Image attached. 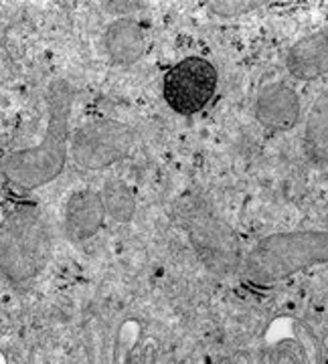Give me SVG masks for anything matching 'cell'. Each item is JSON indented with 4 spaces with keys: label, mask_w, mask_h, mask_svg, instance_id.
<instances>
[{
    "label": "cell",
    "mask_w": 328,
    "mask_h": 364,
    "mask_svg": "<svg viewBox=\"0 0 328 364\" xmlns=\"http://www.w3.org/2000/svg\"><path fill=\"white\" fill-rule=\"evenodd\" d=\"M73 104V85L67 79H53L45 90L47 122L43 138L35 146L11 152L2 160V174L11 184L23 191H35L61 176L71 150Z\"/></svg>",
    "instance_id": "6da1fadb"
},
{
    "label": "cell",
    "mask_w": 328,
    "mask_h": 364,
    "mask_svg": "<svg viewBox=\"0 0 328 364\" xmlns=\"http://www.w3.org/2000/svg\"><path fill=\"white\" fill-rule=\"evenodd\" d=\"M328 263V231H288L263 237L243 255L241 277L251 286H274Z\"/></svg>",
    "instance_id": "7a4b0ae2"
},
{
    "label": "cell",
    "mask_w": 328,
    "mask_h": 364,
    "mask_svg": "<svg viewBox=\"0 0 328 364\" xmlns=\"http://www.w3.org/2000/svg\"><path fill=\"white\" fill-rule=\"evenodd\" d=\"M172 217L186 235L199 261L211 273L227 277L241 272L243 251L236 229L215 210L209 200L197 193L183 195L172 208Z\"/></svg>",
    "instance_id": "3957f363"
},
{
    "label": "cell",
    "mask_w": 328,
    "mask_h": 364,
    "mask_svg": "<svg viewBox=\"0 0 328 364\" xmlns=\"http://www.w3.org/2000/svg\"><path fill=\"white\" fill-rule=\"evenodd\" d=\"M2 275L13 286L35 279L51 255V231L43 210L33 205L14 208L2 225Z\"/></svg>",
    "instance_id": "277c9868"
},
{
    "label": "cell",
    "mask_w": 328,
    "mask_h": 364,
    "mask_svg": "<svg viewBox=\"0 0 328 364\" xmlns=\"http://www.w3.org/2000/svg\"><path fill=\"white\" fill-rule=\"evenodd\" d=\"M136 132L116 119H92L75 130L71 138V156L79 168L104 170L128 156Z\"/></svg>",
    "instance_id": "5b68a950"
},
{
    "label": "cell",
    "mask_w": 328,
    "mask_h": 364,
    "mask_svg": "<svg viewBox=\"0 0 328 364\" xmlns=\"http://www.w3.org/2000/svg\"><path fill=\"white\" fill-rule=\"evenodd\" d=\"M217 83L219 75L211 61L203 57H184L166 71L162 79V95L172 112L193 116L209 105Z\"/></svg>",
    "instance_id": "8992f818"
},
{
    "label": "cell",
    "mask_w": 328,
    "mask_h": 364,
    "mask_svg": "<svg viewBox=\"0 0 328 364\" xmlns=\"http://www.w3.org/2000/svg\"><path fill=\"white\" fill-rule=\"evenodd\" d=\"M302 116V102L290 85L276 81L265 85L255 100V119L265 130H292Z\"/></svg>",
    "instance_id": "52a82bcc"
},
{
    "label": "cell",
    "mask_w": 328,
    "mask_h": 364,
    "mask_svg": "<svg viewBox=\"0 0 328 364\" xmlns=\"http://www.w3.org/2000/svg\"><path fill=\"white\" fill-rule=\"evenodd\" d=\"M105 208L102 196L95 191L81 188L67 198L65 231L75 241H85L100 233L104 227Z\"/></svg>",
    "instance_id": "ba28073f"
},
{
    "label": "cell",
    "mask_w": 328,
    "mask_h": 364,
    "mask_svg": "<svg viewBox=\"0 0 328 364\" xmlns=\"http://www.w3.org/2000/svg\"><path fill=\"white\" fill-rule=\"evenodd\" d=\"M286 69L302 81L328 75V28L294 43L286 55Z\"/></svg>",
    "instance_id": "9c48e42d"
},
{
    "label": "cell",
    "mask_w": 328,
    "mask_h": 364,
    "mask_svg": "<svg viewBox=\"0 0 328 364\" xmlns=\"http://www.w3.org/2000/svg\"><path fill=\"white\" fill-rule=\"evenodd\" d=\"M104 47L110 59L118 65H132L142 59L146 51L144 28L134 18H116L105 28Z\"/></svg>",
    "instance_id": "30bf717a"
},
{
    "label": "cell",
    "mask_w": 328,
    "mask_h": 364,
    "mask_svg": "<svg viewBox=\"0 0 328 364\" xmlns=\"http://www.w3.org/2000/svg\"><path fill=\"white\" fill-rule=\"evenodd\" d=\"M304 154L316 168H328V90L316 95L306 116Z\"/></svg>",
    "instance_id": "8fae6325"
},
{
    "label": "cell",
    "mask_w": 328,
    "mask_h": 364,
    "mask_svg": "<svg viewBox=\"0 0 328 364\" xmlns=\"http://www.w3.org/2000/svg\"><path fill=\"white\" fill-rule=\"evenodd\" d=\"M102 203L105 208V217L114 223H130L136 213V195L126 182L110 181L100 191Z\"/></svg>",
    "instance_id": "7c38bea8"
},
{
    "label": "cell",
    "mask_w": 328,
    "mask_h": 364,
    "mask_svg": "<svg viewBox=\"0 0 328 364\" xmlns=\"http://www.w3.org/2000/svg\"><path fill=\"white\" fill-rule=\"evenodd\" d=\"M255 6H260V2H241V0H215V2H207L209 13L217 14L221 18H231L237 14L253 11Z\"/></svg>",
    "instance_id": "4fadbf2b"
},
{
    "label": "cell",
    "mask_w": 328,
    "mask_h": 364,
    "mask_svg": "<svg viewBox=\"0 0 328 364\" xmlns=\"http://www.w3.org/2000/svg\"><path fill=\"white\" fill-rule=\"evenodd\" d=\"M105 9L110 11V13H116V14H128L134 13V11H140L142 6H144V2H138V0H132V2H105L104 4Z\"/></svg>",
    "instance_id": "5bb4252c"
}]
</instances>
